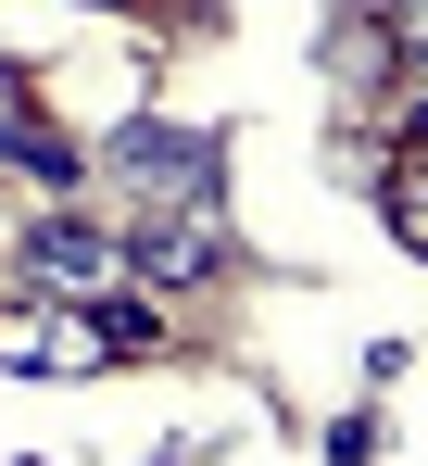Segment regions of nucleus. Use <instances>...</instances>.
Masks as SVG:
<instances>
[{"instance_id":"3","label":"nucleus","mask_w":428,"mask_h":466,"mask_svg":"<svg viewBox=\"0 0 428 466\" xmlns=\"http://www.w3.org/2000/svg\"><path fill=\"white\" fill-rule=\"evenodd\" d=\"M88 164H114L139 202H214V177H227L214 127H177V114H139V127H114Z\"/></svg>"},{"instance_id":"5","label":"nucleus","mask_w":428,"mask_h":466,"mask_svg":"<svg viewBox=\"0 0 428 466\" xmlns=\"http://www.w3.org/2000/svg\"><path fill=\"white\" fill-rule=\"evenodd\" d=\"M0 164H13L25 189H51V202H64V189H88V139H64V127H38V101H25V114L0 127Z\"/></svg>"},{"instance_id":"1","label":"nucleus","mask_w":428,"mask_h":466,"mask_svg":"<svg viewBox=\"0 0 428 466\" xmlns=\"http://www.w3.org/2000/svg\"><path fill=\"white\" fill-rule=\"evenodd\" d=\"M114 278H151V303L164 290H214L227 278V202H139L114 228Z\"/></svg>"},{"instance_id":"9","label":"nucleus","mask_w":428,"mask_h":466,"mask_svg":"<svg viewBox=\"0 0 428 466\" xmlns=\"http://www.w3.org/2000/svg\"><path fill=\"white\" fill-rule=\"evenodd\" d=\"M88 13H139V0H88Z\"/></svg>"},{"instance_id":"4","label":"nucleus","mask_w":428,"mask_h":466,"mask_svg":"<svg viewBox=\"0 0 428 466\" xmlns=\"http://www.w3.org/2000/svg\"><path fill=\"white\" fill-rule=\"evenodd\" d=\"M88 366H114L88 303H0V379H88Z\"/></svg>"},{"instance_id":"8","label":"nucleus","mask_w":428,"mask_h":466,"mask_svg":"<svg viewBox=\"0 0 428 466\" xmlns=\"http://www.w3.org/2000/svg\"><path fill=\"white\" fill-rule=\"evenodd\" d=\"M13 114H25V76H13V64H0V127H13Z\"/></svg>"},{"instance_id":"2","label":"nucleus","mask_w":428,"mask_h":466,"mask_svg":"<svg viewBox=\"0 0 428 466\" xmlns=\"http://www.w3.org/2000/svg\"><path fill=\"white\" fill-rule=\"evenodd\" d=\"M13 278H25V303H101V290H127L114 278V228H88L64 202H38L13 228Z\"/></svg>"},{"instance_id":"7","label":"nucleus","mask_w":428,"mask_h":466,"mask_svg":"<svg viewBox=\"0 0 428 466\" xmlns=\"http://www.w3.org/2000/svg\"><path fill=\"white\" fill-rule=\"evenodd\" d=\"M328 466H378V416H341L328 429Z\"/></svg>"},{"instance_id":"6","label":"nucleus","mask_w":428,"mask_h":466,"mask_svg":"<svg viewBox=\"0 0 428 466\" xmlns=\"http://www.w3.org/2000/svg\"><path fill=\"white\" fill-rule=\"evenodd\" d=\"M88 328H101V353H114V366H127V353H164V303H139V290H101Z\"/></svg>"}]
</instances>
